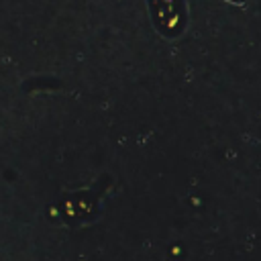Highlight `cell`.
Here are the masks:
<instances>
[{"label": "cell", "mask_w": 261, "mask_h": 261, "mask_svg": "<svg viewBox=\"0 0 261 261\" xmlns=\"http://www.w3.org/2000/svg\"><path fill=\"white\" fill-rule=\"evenodd\" d=\"M147 4L159 33H163L165 37H175L184 31L186 24L184 0H147Z\"/></svg>", "instance_id": "cell-1"}]
</instances>
